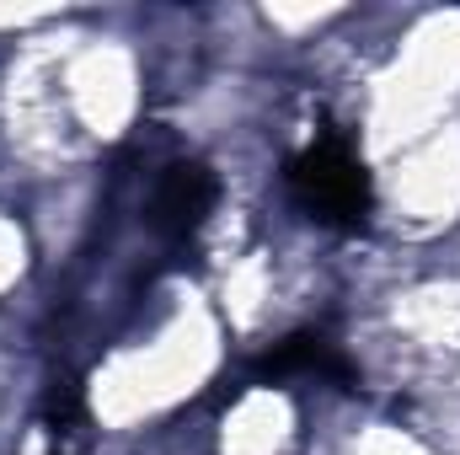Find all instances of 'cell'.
I'll return each instance as SVG.
<instances>
[{
  "label": "cell",
  "instance_id": "6da1fadb",
  "mask_svg": "<svg viewBox=\"0 0 460 455\" xmlns=\"http://www.w3.org/2000/svg\"><path fill=\"white\" fill-rule=\"evenodd\" d=\"M289 193L316 226H332V230H358L369 220V210H375L369 172L338 134L316 139L311 150H300L289 161Z\"/></svg>",
  "mask_w": 460,
  "mask_h": 455
},
{
  "label": "cell",
  "instance_id": "7a4b0ae2",
  "mask_svg": "<svg viewBox=\"0 0 460 455\" xmlns=\"http://www.w3.org/2000/svg\"><path fill=\"white\" fill-rule=\"evenodd\" d=\"M215 199H220L215 172L204 161H177V166H166V177H161V188L150 199V226L161 236H172V241H182V236H193L209 220Z\"/></svg>",
  "mask_w": 460,
  "mask_h": 455
},
{
  "label": "cell",
  "instance_id": "3957f363",
  "mask_svg": "<svg viewBox=\"0 0 460 455\" xmlns=\"http://www.w3.org/2000/svg\"><path fill=\"white\" fill-rule=\"evenodd\" d=\"M252 375L257 380H273V386H284V380H327V386H343V391L358 380L353 364L343 359V348L327 338V333H295V338L273 343L252 364Z\"/></svg>",
  "mask_w": 460,
  "mask_h": 455
}]
</instances>
